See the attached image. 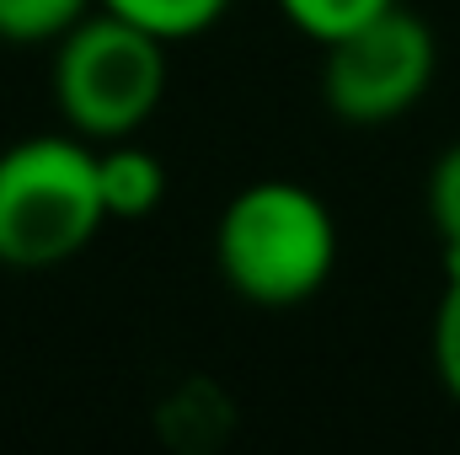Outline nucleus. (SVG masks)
<instances>
[{
  "mask_svg": "<svg viewBox=\"0 0 460 455\" xmlns=\"http://www.w3.org/2000/svg\"><path fill=\"white\" fill-rule=\"evenodd\" d=\"M166 49L113 11L81 16L54 54V103L81 139H128L166 97Z\"/></svg>",
  "mask_w": 460,
  "mask_h": 455,
  "instance_id": "7ed1b4c3",
  "label": "nucleus"
},
{
  "mask_svg": "<svg viewBox=\"0 0 460 455\" xmlns=\"http://www.w3.org/2000/svg\"><path fill=\"white\" fill-rule=\"evenodd\" d=\"M434 70H439V43L429 22L396 0L391 11L327 43L322 97L353 129H380L423 103V92L434 86Z\"/></svg>",
  "mask_w": 460,
  "mask_h": 455,
  "instance_id": "20e7f679",
  "label": "nucleus"
},
{
  "mask_svg": "<svg viewBox=\"0 0 460 455\" xmlns=\"http://www.w3.org/2000/svg\"><path fill=\"white\" fill-rule=\"evenodd\" d=\"M97 183H102L108 220H145L166 199V166L128 139H113V150H97Z\"/></svg>",
  "mask_w": 460,
  "mask_h": 455,
  "instance_id": "39448f33",
  "label": "nucleus"
},
{
  "mask_svg": "<svg viewBox=\"0 0 460 455\" xmlns=\"http://www.w3.org/2000/svg\"><path fill=\"white\" fill-rule=\"evenodd\" d=\"M215 257L252 306H300L338 268V220L305 183H252L220 215Z\"/></svg>",
  "mask_w": 460,
  "mask_h": 455,
  "instance_id": "f257e3e1",
  "label": "nucleus"
},
{
  "mask_svg": "<svg viewBox=\"0 0 460 455\" xmlns=\"http://www.w3.org/2000/svg\"><path fill=\"white\" fill-rule=\"evenodd\" d=\"M81 16H92V0H0V43H59Z\"/></svg>",
  "mask_w": 460,
  "mask_h": 455,
  "instance_id": "0eeeda50",
  "label": "nucleus"
},
{
  "mask_svg": "<svg viewBox=\"0 0 460 455\" xmlns=\"http://www.w3.org/2000/svg\"><path fill=\"white\" fill-rule=\"evenodd\" d=\"M450 279H445V295H439V311H434V370L445 380V391L460 402V263H445Z\"/></svg>",
  "mask_w": 460,
  "mask_h": 455,
  "instance_id": "9d476101",
  "label": "nucleus"
},
{
  "mask_svg": "<svg viewBox=\"0 0 460 455\" xmlns=\"http://www.w3.org/2000/svg\"><path fill=\"white\" fill-rule=\"evenodd\" d=\"M396 0H279V11L305 32V38H316L322 49L332 43V38H343L353 27H364L369 16H380V11H391Z\"/></svg>",
  "mask_w": 460,
  "mask_h": 455,
  "instance_id": "6e6552de",
  "label": "nucleus"
},
{
  "mask_svg": "<svg viewBox=\"0 0 460 455\" xmlns=\"http://www.w3.org/2000/svg\"><path fill=\"white\" fill-rule=\"evenodd\" d=\"M226 5L230 0H102V11H113L123 22L155 32L161 43H182V38L209 32L226 16Z\"/></svg>",
  "mask_w": 460,
  "mask_h": 455,
  "instance_id": "423d86ee",
  "label": "nucleus"
},
{
  "mask_svg": "<svg viewBox=\"0 0 460 455\" xmlns=\"http://www.w3.org/2000/svg\"><path fill=\"white\" fill-rule=\"evenodd\" d=\"M429 220L445 241V263H460V139L439 150L429 172Z\"/></svg>",
  "mask_w": 460,
  "mask_h": 455,
  "instance_id": "1a4fd4ad",
  "label": "nucleus"
},
{
  "mask_svg": "<svg viewBox=\"0 0 460 455\" xmlns=\"http://www.w3.org/2000/svg\"><path fill=\"white\" fill-rule=\"evenodd\" d=\"M108 226L97 150L70 134H27L0 150V263L54 268Z\"/></svg>",
  "mask_w": 460,
  "mask_h": 455,
  "instance_id": "f03ea898",
  "label": "nucleus"
}]
</instances>
